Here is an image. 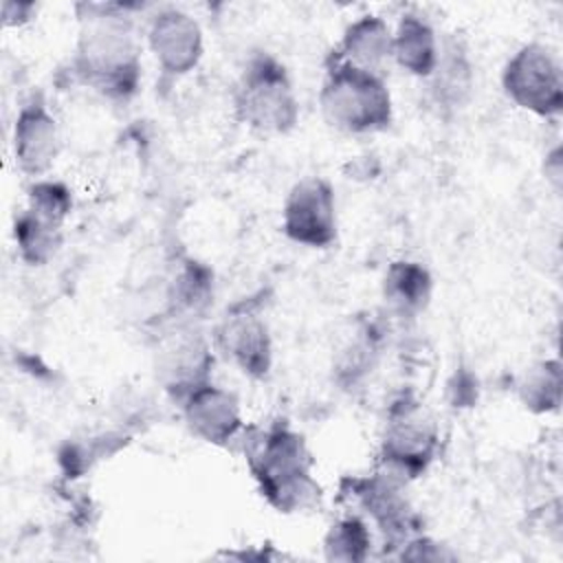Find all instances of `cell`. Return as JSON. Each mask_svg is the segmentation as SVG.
Segmentation results:
<instances>
[{"mask_svg": "<svg viewBox=\"0 0 563 563\" xmlns=\"http://www.w3.org/2000/svg\"><path fill=\"white\" fill-rule=\"evenodd\" d=\"M282 231L306 249H330L336 242V194L328 178L306 176L290 187L282 207Z\"/></svg>", "mask_w": 563, "mask_h": 563, "instance_id": "cell-7", "label": "cell"}, {"mask_svg": "<svg viewBox=\"0 0 563 563\" xmlns=\"http://www.w3.org/2000/svg\"><path fill=\"white\" fill-rule=\"evenodd\" d=\"M147 48L165 77L189 75L205 55V35L200 22L178 7H163L145 29Z\"/></svg>", "mask_w": 563, "mask_h": 563, "instance_id": "cell-11", "label": "cell"}, {"mask_svg": "<svg viewBox=\"0 0 563 563\" xmlns=\"http://www.w3.org/2000/svg\"><path fill=\"white\" fill-rule=\"evenodd\" d=\"M77 40L70 59L79 84L99 97L125 103L141 86V40L125 4H77Z\"/></svg>", "mask_w": 563, "mask_h": 563, "instance_id": "cell-1", "label": "cell"}, {"mask_svg": "<svg viewBox=\"0 0 563 563\" xmlns=\"http://www.w3.org/2000/svg\"><path fill=\"white\" fill-rule=\"evenodd\" d=\"M501 90L521 110L552 119L563 112V66L541 42L519 46L501 68Z\"/></svg>", "mask_w": 563, "mask_h": 563, "instance_id": "cell-5", "label": "cell"}, {"mask_svg": "<svg viewBox=\"0 0 563 563\" xmlns=\"http://www.w3.org/2000/svg\"><path fill=\"white\" fill-rule=\"evenodd\" d=\"M561 363L556 358H545L523 369L517 383V394L528 411L550 413L561 405Z\"/></svg>", "mask_w": 563, "mask_h": 563, "instance_id": "cell-21", "label": "cell"}, {"mask_svg": "<svg viewBox=\"0 0 563 563\" xmlns=\"http://www.w3.org/2000/svg\"><path fill=\"white\" fill-rule=\"evenodd\" d=\"M319 110L332 130L350 136L383 132L394 119V101L385 77L334 53L319 88Z\"/></svg>", "mask_w": 563, "mask_h": 563, "instance_id": "cell-3", "label": "cell"}, {"mask_svg": "<svg viewBox=\"0 0 563 563\" xmlns=\"http://www.w3.org/2000/svg\"><path fill=\"white\" fill-rule=\"evenodd\" d=\"M240 123L264 136H284L299 123V99L286 66L266 51L249 55L233 90Z\"/></svg>", "mask_w": 563, "mask_h": 563, "instance_id": "cell-4", "label": "cell"}, {"mask_svg": "<svg viewBox=\"0 0 563 563\" xmlns=\"http://www.w3.org/2000/svg\"><path fill=\"white\" fill-rule=\"evenodd\" d=\"M372 532L363 517L345 515L336 519L323 537V556L328 561L358 563L369 556Z\"/></svg>", "mask_w": 563, "mask_h": 563, "instance_id": "cell-22", "label": "cell"}, {"mask_svg": "<svg viewBox=\"0 0 563 563\" xmlns=\"http://www.w3.org/2000/svg\"><path fill=\"white\" fill-rule=\"evenodd\" d=\"M213 301V273L196 260H185L167 288L169 325L196 323Z\"/></svg>", "mask_w": 563, "mask_h": 563, "instance_id": "cell-18", "label": "cell"}, {"mask_svg": "<svg viewBox=\"0 0 563 563\" xmlns=\"http://www.w3.org/2000/svg\"><path fill=\"white\" fill-rule=\"evenodd\" d=\"M347 484V497L385 534V545L400 548L409 537L418 534V519L407 499L409 482L378 466V471L352 477Z\"/></svg>", "mask_w": 563, "mask_h": 563, "instance_id": "cell-10", "label": "cell"}, {"mask_svg": "<svg viewBox=\"0 0 563 563\" xmlns=\"http://www.w3.org/2000/svg\"><path fill=\"white\" fill-rule=\"evenodd\" d=\"M440 433L435 422L420 405L400 400L389 409L385 431L380 438L378 464L380 468L411 482L420 477L435 460Z\"/></svg>", "mask_w": 563, "mask_h": 563, "instance_id": "cell-6", "label": "cell"}, {"mask_svg": "<svg viewBox=\"0 0 563 563\" xmlns=\"http://www.w3.org/2000/svg\"><path fill=\"white\" fill-rule=\"evenodd\" d=\"M400 559L407 561H444V559H453V554L440 545L438 541L424 537V534H413L409 537L398 552Z\"/></svg>", "mask_w": 563, "mask_h": 563, "instance_id": "cell-23", "label": "cell"}, {"mask_svg": "<svg viewBox=\"0 0 563 563\" xmlns=\"http://www.w3.org/2000/svg\"><path fill=\"white\" fill-rule=\"evenodd\" d=\"M213 343L200 334L196 323L169 325L156 352V376L176 405L213 380Z\"/></svg>", "mask_w": 563, "mask_h": 563, "instance_id": "cell-9", "label": "cell"}, {"mask_svg": "<svg viewBox=\"0 0 563 563\" xmlns=\"http://www.w3.org/2000/svg\"><path fill=\"white\" fill-rule=\"evenodd\" d=\"M244 460L260 495L277 512L310 510L319 501L312 453L288 422L255 429L244 442Z\"/></svg>", "mask_w": 563, "mask_h": 563, "instance_id": "cell-2", "label": "cell"}, {"mask_svg": "<svg viewBox=\"0 0 563 563\" xmlns=\"http://www.w3.org/2000/svg\"><path fill=\"white\" fill-rule=\"evenodd\" d=\"M213 350L251 380H264L273 369V336L266 319L251 301L233 303L216 323Z\"/></svg>", "mask_w": 563, "mask_h": 563, "instance_id": "cell-8", "label": "cell"}, {"mask_svg": "<svg viewBox=\"0 0 563 563\" xmlns=\"http://www.w3.org/2000/svg\"><path fill=\"white\" fill-rule=\"evenodd\" d=\"M391 29V62L402 73L424 81L433 73L440 55V37L433 24L424 15L409 11Z\"/></svg>", "mask_w": 563, "mask_h": 563, "instance_id": "cell-15", "label": "cell"}, {"mask_svg": "<svg viewBox=\"0 0 563 563\" xmlns=\"http://www.w3.org/2000/svg\"><path fill=\"white\" fill-rule=\"evenodd\" d=\"M424 81L433 103L442 112H455L468 103L475 86V70L468 48L460 37L440 40L438 64Z\"/></svg>", "mask_w": 563, "mask_h": 563, "instance_id": "cell-14", "label": "cell"}, {"mask_svg": "<svg viewBox=\"0 0 563 563\" xmlns=\"http://www.w3.org/2000/svg\"><path fill=\"white\" fill-rule=\"evenodd\" d=\"M178 407L189 431L207 444L224 446L244 431L238 396L213 380L194 389L178 402Z\"/></svg>", "mask_w": 563, "mask_h": 563, "instance_id": "cell-13", "label": "cell"}, {"mask_svg": "<svg viewBox=\"0 0 563 563\" xmlns=\"http://www.w3.org/2000/svg\"><path fill=\"white\" fill-rule=\"evenodd\" d=\"M391 35L394 29L383 15H358L345 26L334 55L358 68L383 75V68L391 62Z\"/></svg>", "mask_w": 563, "mask_h": 563, "instance_id": "cell-16", "label": "cell"}, {"mask_svg": "<svg viewBox=\"0 0 563 563\" xmlns=\"http://www.w3.org/2000/svg\"><path fill=\"white\" fill-rule=\"evenodd\" d=\"M64 240V222L48 218L24 205L13 220V242L18 257L29 266L48 264Z\"/></svg>", "mask_w": 563, "mask_h": 563, "instance_id": "cell-19", "label": "cell"}, {"mask_svg": "<svg viewBox=\"0 0 563 563\" xmlns=\"http://www.w3.org/2000/svg\"><path fill=\"white\" fill-rule=\"evenodd\" d=\"M433 279L424 264L413 260H396L383 277V301L387 312L398 319H416L431 301Z\"/></svg>", "mask_w": 563, "mask_h": 563, "instance_id": "cell-17", "label": "cell"}, {"mask_svg": "<svg viewBox=\"0 0 563 563\" xmlns=\"http://www.w3.org/2000/svg\"><path fill=\"white\" fill-rule=\"evenodd\" d=\"M380 354V332L372 323H361L334 356V378L343 387H356L376 367Z\"/></svg>", "mask_w": 563, "mask_h": 563, "instance_id": "cell-20", "label": "cell"}, {"mask_svg": "<svg viewBox=\"0 0 563 563\" xmlns=\"http://www.w3.org/2000/svg\"><path fill=\"white\" fill-rule=\"evenodd\" d=\"M11 152L15 167L33 180L44 178L57 163L62 130L42 99H31L18 110L11 130Z\"/></svg>", "mask_w": 563, "mask_h": 563, "instance_id": "cell-12", "label": "cell"}, {"mask_svg": "<svg viewBox=\"0 0 563 563\" xmlns=\"http://www.w3.org/2000/svg\"><path fill=\"white\" fill-rule=\"evenodd\" d=\"M35 4L33 2H4L2 4V22L4 26H24L26 22L33 20L35 13Z\"/></svg>", "mask_w": 563, "mask_h": 563, "instance_id": "cell-24", "label": "cell"}]
</instances>
